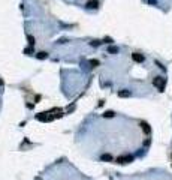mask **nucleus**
<instances>
[{
  "instance_id": "nucleus-2",
  "label": "nucleus",
  "mask_w": 172,
  "mask_h": 180,
  "mask_svg": "<svg viewBox=\"0 0 172 180\" xmlns=\"http://www.w3.org/2000/svg\"><path fill=\"white\" fill-rule=\"evenodd\" d=\"M115 162L117 164H130V162H133V156H130V155H126V156H118L117 159H115Z\"/></svg>"
},
{
  "instance_id": "nucleus-13",
  "label": "nucleus",
  "mask_w": 172,
  "mask_h": 180,
  "mask_svg": "<svg viewBox=\"0 0 172 180\" xmlns=\"http://www.w3.org/2000/svg\"><path fill=\"white\" fill-rule=\"evenodd\" d=\"M24 53H26V54H31L33 50H31V48H26V50H24Z\"/></svg>"
},
{
  "instance_id": "nucleus-11",
  "label": "nucleus",
  "mask_w": 172,
  "mask_h": 180,
  "mask_svg": "<svg viewBox=\"0 0 172 180\" xmlns=\"http://www.w3.org/2000/svg\"><path fill=\"white\" fill-rule=\"evenodd\" d=\"M27 41H29V44H30V45H34V38H33V36H30V35H29V36H27Z\"/></svg>"
},
{
  "instance_id": "nucleus-12",
  "label": "nucleus",
  "mask_w": 172,
  "mask_h": 180,
  "mask_svg": "<svg viewBox=\"0 0 172 180\" xmlns=\"http://www.w3.org/2000/svg\"><path fill=\"white\" fill-rule=\"evenodd\" d=\"M90 65H91V66H97V65H99V62H97V60H93V59H91V60H90Z\"/></svg>"
},
{
  "instance_id": "nucleus-6",
  "label": "nucleus",
  "mask_w": 172,
  "mask_h": 180,
  "mask_svg": "<svg viewBox=\"0 0 172 180\" xmlns=\"http://www.w3.org/2000/svg\"><path fill=\"white\" fill-rule=\"evenodd\" d=\"M118 96H120V98H129V96H132V93H130L129 90H120V92H118Z\"/></svg>"
},
{
  "instance_id": "nucleus-3",
  "label": "nucleus",
  "mask_w": 172,
  "mask_h": 180,
  "mask_svg": "<svg viewBox=\"0 0 172 180\" xmlns=\"http://www.w3.org/2000/svg\"><path fill=\"white\" fill-rule=\"evenodd\" d=\"M141 128H142V131L145 132L147 135H148V134H151V128H150V125H148L147 122H141Z\"/></svg>"
},
{
  "instance_id": "nucleus-18",
  "label": "nucleus",
  "mask_w": 172,
  "mask_h": 180,
  "mask_svg": "<svg viewBox=\"0 0 172 180\" xmlns=\"http://www.w3.org/2000/svg\"><path fill=\"white\" fill-rule=\"evenodd\" d=\"M171 158H172V155H171Z\"/></svg>"
},
{
  "instance_id": "nucleus-5",
  "label": "nucleus",
  "mask_w": 172,
  "mask_h": 180,
  "mask_svg": "<svg viewBox=\"0 0 172 180\" xmlns=\"http://www.w3.org/2000/svg\"><path fill=\"white\" fill-rule=\"evenodd\" d=\"M97 5H99L97 0H88V2H87V8H88V9H96Z\"/></svg>"
},
{
  "instance_id": "nucleus-9",
  "label": "nucleus",
  "mask_w": 172,
  "mask_h": 180,
  "mask_svg": "<svg viewBox=\"0 0 172 180\" xmlns=\"http://www.w3.org/2000/svg\"><path fill=\"white\" fill-rule=\"evenodd\" d=\"M108 53L115 54V53H118V48H117V47H109V48H108Z\"/></svg>"
},
{
  "instance_id": "nucleus-4",
  "label": "nucleus",
  "mask_w": 172,
  "mask_h": 180,
  "mask_svg": "<svg viewBox=\"0 0 172 180\" xmlns=\"http://www.w3.org/2000/svg\"><path fill=\"white\" fill-rule=\"evenodd\" d=\"M132 59H133L135 62H138V63L144 62V56H142V54H139V53H133V54H132Z\"/></svg>"
},
{
  "instance_id": "nucleus-14",
  "label": "nucleus",
  "mask_w": 172,
  "mask_h": 180,
  "mask_svg": "<svg viewBox=\"0 0 172 180\" xmlns=\"http://www.w3.org/2000/svg\"><path fill=\"white\" fill-rule=\"evenodd\" d=\"M100 44V41H91V45H94V47H97Z\"/></svg>"
},
{
  "instance_id": "nucleus-10",
  "label": "nucleus",
  "mask_w": 172,
  "mask_h": 180,
  "mask_svg": "<svg viewBox=\"0 0 172 180\" xmlns=\"http://www.w3.org/2000/svg\"><path fill=\"white\" fill-rule=\"evenodd\" d=\"M114 114H115L114 111H105V113H103V117H114Z\"/></svg>"
},
{
  "instance_id": "nucleus-15",
  "label": "nucleus",
  "mask_w": 172,
  "mask_h": 180,
  "mask_svg": "<svg viewBox=\"0 0 172 180\" xmlns=\"http://www.w3.org/2000/svg\"><path fill=\"white\" fill-rule=\"evenodd\" d=\"M103 42H106V44H111V42H112V39H111V38H105V39H103Z\"/></svg>"
},
{
  "instance_id": "nucleus-7",
  "label": "nucleus",
  "mask_w": 172,
  "mask_h": 180,
  "mask_svg": "<svg viewBox=\"0 0 172 180\" xmlns=\"http://www.w3.org/2000/svg\"><path fill=\"white\" fill-rule=\"evenodd\" d=\"M100 159H102V161H112V156H111L109 153H105V155L100 156Z\"/></svg>"
},
{
  "instance_id": "nucleus-17",
  "label": "nucleus",
  "mask_w": 172,
  "mask_h": 180,
  "mask_svg": "<svg viewBox=\"0 0 172 180\" xmlns=\"http://www.w3.org/2000/svg\"><path fill=\"white\" fill-rule=\"evenodd\" d=\"M0 86H3V80H0Z\"/></svg>"
},
{
  "instance_id": "nucleus-1",
  "label": "nucleus",
  "mask_w": 172,
  "mask_h": 180,
  "mask_svg": "<svg viewBox=\"0 0 172 180\" xmlns=\"http://www.w3.org/2000/svg\"><path fill=\"white\" fill-rule=\"evenodd\" d=\"M153 84L156 86V87L160 90V92H163V90H165V84H166V80H165V78H162V77H156V78L153 80Z\"/></svg>"
},
{
  "instance_id": "nucleus-16",
  "label": "nucleus",
  "mask_w": 172,
  "mask_h": 180,
  "mask_svg": "<svg viewBox=\"0 0 172 180\" xmlns=\"http://www.w3.org/2000/svg\"><path fill=\"white\" fill-rule=\"evenodd\" d=\"M148 2H150L151 5H157V0H148Z\"/></svg>"
},
{
  "instance_id": "nucleus-8",
  "label": "nucleus",
  "mask_w": 172,
  "mask_h": 180,
  "mask_svg": "<svg viewBox=\"0 0 172 180\" xmlns=\"http://www.w3.org/2000/svg\"><path fill=\"white\" fill-rule=\"evenodd\" d=\"M36 57H37V59H41V60H44V59H47V57H48V54L42 51V53H37V56H36Z\"/></svg>"
}]
</instances>
